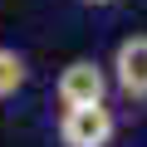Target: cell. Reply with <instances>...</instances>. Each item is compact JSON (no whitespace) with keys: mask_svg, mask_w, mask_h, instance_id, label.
<instances>
[{"mask_svg":"<svg viewBox=\"0 0 147 147\" xmlns=\"http://www.w3.org/2000/svg\"><path fill=\"white\" fill-rule=\"evenodd\" d=\"M113 113L103 108V103H93V108H64V118H59V142L64 147H108L113 142Z\"/></svg>","mask_w":147,"mask_h":147,"instance_id":"cell-1","label":"cell"},{"mask_svg":"<svg viewBox=\"0 0 147 147\" xmlns=\"http://www.w3.org/2000/svg\"><path fill=\"white\" fill-rule=\"evenodd\" d=\"M20 84H25V59H20L15 49H5V44H0V98L20 93Z\"/></svg>","mask_w":147,"mask_h":147,"instance_id":"cell-4","label":"cell"},{"mask_svg":"<svg viewBox=\"0 0 147 147\" xmlns=\"http://www.w3.org/2000/svg\"><path fill=\"white\" fill-rule=\"evenodd\" d=\"M113 69H118V88L127 98H147V34H127L113 54Z\"/></svg>","mask_w":147,"mask_h":147,"instance_id":"cell-3","label":"cell"},{"mask_svg":"<svg viewBox=\"0 0 147 147\" xmlns=\"http://www.w3.org/2000/svg\"><path fill=\"white\" fill-rule=\"evenodd\" d=\"M88 5H113V0H88Z\"/></svg>","mask_w":147,"mask_h":147,"instance_id":"cell-5","label":"cell"},{"mask_svg":"<svg viewBox=\"0 0 147 147\" xmlns=\"http://www.w3.org/2000/svg\"><path fill=\"white\" fill-rule=\"evenodd\" d=\"M103 93H108V74L93 59H74L59 74V103L64 108H93V103H103Z\"/></svg>","mask_w":147,"mask_h":147,"instance_id":"cell-2","label":"cell"}]
</instances>
